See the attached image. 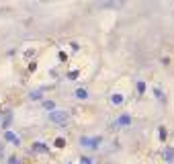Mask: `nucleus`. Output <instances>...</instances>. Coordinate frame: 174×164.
<instances>
[{
  "label": "nucleus",
  "mask_w": 174,
  "mask_h": 164,
  "mask_svg": "<svg viewBox=\"0 0 174 164\" xmlns=\"http://www.w3.org/2000/svg\"><path fill=\"white\" fill-rule=\"evenodd\" d=\"M129 121H131L129 117H121V119H119V123H123V125H125V123H129Z\"/></svg>",
  "instance_id": "423d86ee"
},
{
  "label": "nucleus",
  "mask_w": 174,
  "mask_h": 164,
  "mask_svg": "<svg viewBox=\"0 0 174 164\" xmlns=\"http://www.w3.org/2000/svg\"><path fill=\"white\" fill-rule=\"evenodd\" d=\"M6 137L10 139V142H14V144H18V137H16V135H12V133H6Z\"/></svg>",
  "instance_id": "39448f33"
},
{
  "label": "nucleus",
  "mask_w": 174,
  "mask_h": 164,
  "mask_svg": "<svg viewBox=\"0 0 174 164\" xmlns=\"http://www.w3.org/2000/svg\"><path fill=\"white\" fill-rule=\"evenodd\" d=\"M2 154H4V148H2V144H0V158H2Z\"/></svg>",
  "instance_id": "6e6552de"
},
{
  "label": "nucleus",
  "mask_w": 174,
  "mask_h": 164,
  "mask_svg": "<svg viewBox=\"0 0 174 164\" xmlns=\"http://www.w3.org/2000/svg\"><path fill=\"white\" fill-rule=\"evenodd\" d=\"M111 101H113V103H115V105H119V103H121V101H123V97H121V95H115V97H113V99H111Z\"/></svg>",
  "instance_id": "20e7f679"
},
{
  "label": "nucleus",
  "mask_w": 174,
  "mask_h": 164,
  "mask_svg": "<svg viewBox=\"0 0 174 164\" xmlns=\"http://www.w3.org/2000/svg\"><path fill=\"white\" fill-rule=\"evenodd\" d=\"M49 119H51L53 123H66V121H68V113H66V111H53V113L49 115Z\"/></svg>",
  "instance_id": "f257e3e1"
},
{
  "label": "nucleus",
  "mask_w": 174,
  "mask_h": 164,
  "mask_svg": "<svg viewBox=\"0 0 174 164\" xmlns=\"http://www.w3.org/2000/svg\"><path fill=\"white\" fill-rule=\"evenodd\" d=\"M33 148H35V152H45V150H47V148L43 146V144H35Z\"/></svg>",
  "instance_id": "7ed1b4c3"
},
{
  "label": "nucleus",
  "mask_w": 174,
  "mask_h": 164,
  "mask_svg": "<svg viewBox=\"0 0 174 164\" xmlns=\"http://www.w3.org/2000/svg\"><path fill=\"white\" fill-rule=\"evenodd\" d=\"M82 164H90V160L88 158H82Z\"/></svg>",
  "instance_id": "0eeeda50"
},
{
  "label": "nucleus",
  "mask_w": 174,
  "mask_h": 164,
  "mask_svg": "<svg viewBox=\"0 0 174 164\" xmlns=\"http://www.w3.org/2000/svg\"><path fill=\"white\" fill-rule=\"evenodd\" d=\"M164 158H166L168 162H172V160H174V150H172V148H166V152H164Z\"/></svg>",
  "instance_id": "f03ea898"
}]
</instances>
